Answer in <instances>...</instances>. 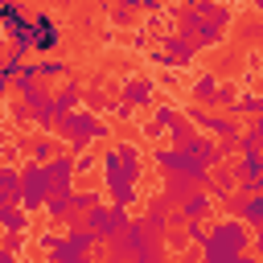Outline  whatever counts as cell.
<instances>
[{"label":"cell","instance_id":"obj_39","mask_svg":"<svg viewBox=\"0 0 263 263\" xmlns=\"http://www.w3.org/2000/svg\"><path fill=\"white\" fill-rule=\"evenodd\" d=\"M255 251H259V255H263V226H259V230H255Z\"/></svg>","mask_w":263,"mask_h":263},{"label":"cell","instance_id":"obj_29","mask_svg":"<svg viewBox=\"0 0 263 263\" xmlns=\"http://www.w3.org/2000/svg\"><path fill=\"white\" fill-rule=\"evenodd\" d=\"M8 119H12V123H33V111H29L21 99H12V103H8Z\"/></svg>","mask_w":263,"mask_h":263},{"label":"cell","instance_id":"obj_18","mask_svg":"<svg viewBox=\"0 0 263 263\" xmlns=\"http://www.w3.org/2000/svg\"><path fill=\"white\" fill-rule=\"evenodd\" d=\"M210 210H214V197H210V189H197L185 205H181V214H185V226L189 222H205L210 218Z\"/></svg>","mask_w":263,"mask_h":263},{"label":"cell","instance_id":"obj_14","mask_svg":"<svg viewBox=\"0 0 263 263\" xmlns=\"http://www.w3.org/2000/svg\"><path fill=\"white\" fill-rule=\"evenodd\" d=\"M144 222H148V230H152V234H168V226H173V205H168L164 197H148Z\"/></svg>","mask_w":263,"mask_h":263},{"label":"cell","instance_id":"obj_28","mask_svg":"<svg viewBox=\"0 0 263 263\" xmlns=\"http://www.w3.org/2000/svg\"><path fill=\"white\" fill-rule=\"evenodd\" d=\"M82 103H86V111H90V115H103V111H111V103H115V99H107L99 86H86V99H82Z\"/></svg>","mask_w":263,"mask_h":263},{"label":"cell","instance_id":"obj_6","mask_svg":"<svg viewBox=\"0 0 263 263\" xmlns=\"http://www.w3.org/2000/svg\"><path fill=\"white\" fill-rule=\"evenodd\" d=\"M132 222H136V218H132V210H119V205H111V201L95 205V210L82 218V226H86V230H95V238H99V242L119 238V234H123Z\"/></svg>","mask_w":263,"mask_h":263},{"label":"cell","instance_id":"obj_1","mask_svg":"<svg viewBox=\"0 0 263 263\" xmlns=\"http://www.w3.org/2000/svg\"><path fill=\"white\" fill-rule=\"evenodd\" d=\"M140 173H144V152H140V144H132V140H115V144L103 152V185H107L111 205L132 210V205L140 201V193H136Z\"/></svg>","mask_w":263,"mask_h":263},{"label":"cell","instance_id":"obj_5","mask_svg":"<svg viewBox=\"0 0 263 263\" xmlns=\"http://www.w3.org/2000/svg\"><path fill=\"white\" fill-rule=\"evenodd\" d=\"M53 197V185H49V173H45V164H37V160H25L21 164V210L25 214H45V201Z\"/></svg>","mask_w":263,"mask_h":263},{"label":"cell","instance_id":"obj_31","mask_svg":"<svg viewBox=\"0 0 263 263\" xmlns=\"http://www.w3.org/2000/svg\"><path fill=\"white\" fill-rule=\"evenodd\" d=\"M148 62H152V66H164V70H181V66H177V58H173L168 49H152V53H148Z\"/></svg>","mask_w":263,"mask_h":263},{"label":"cell","instance_id":"obj_22","mask_svg":"<svg viewBox=\"0 0 263 263\" xmlns=\"http://www.w3.org/2000/svg\"><path fill=\"white\" fill-rule=\"evenodd\" d=\"M238 181H263V152H242L238 160H230Z\"/></svg>","mask_w":263,"mask_h":263},{"label":"cell","instance_id":"obj_21","mask_svg":"<svg viewBox=\"0 0 263 263\" xmlns=\"http://www.w3.org/2000/svg\"><path fill=\"white\" fill-rule=\"evenodd\" d=\"M29 222H33V214H25L21 205H0V226H4V234H25Z\"/></svg>","mask_w":263,"mask_h":263},{"label":"cell","instance_id":"obj_19","mask_svg":"<svg viewBox=\"0 0 263 263\" xmlns=\"http://www.w3.org/2000/svg\"><path fill=\"white\" fill-rule=\"evenodd\" d=\"M37 74H41V82H70V62L66 58H37Z\"/></svg>","mask_w":263,"mask_h":263},{"label":"cell","instance_id":"obj_13","mask_svg":"<svg viewBox=\"0 0 263 263\" xmlns=\"http://www.w3.org/2000/svg\"><path fill=\"white\" fill-rule=\"evenodd\" d=\"M156 41H160V49H168V53L177 58V66H181V70L197 62V49H193V41H189L185 33H156Z\"/></svg>","mask_w":263,"mask_h":263},{"label":"cell","instance_id":"obj_24","mask_svg":"<svg viewBox=\"0 0 263 263\" xmlns=\"http://www.w3.org/2000/svg\"><path fill=\"white\" fill-rule=\"evenodd\" d=\"M45 218H49L53 226H62V222L70 226V218H74V214H70V197H49V201H45Z\"/></svg>","mask_w":263,"mask_h":263},{"label":"cell","instance_id":"obj_25","mask_svg":"<svg viewBox=\"0 0 263 263\" xmlns=\"http://www.w3.org/2000/svg\"><path fill=\"white\" fill-rule=\"evenodd\" d=\"M177 119H181V107H177V103H168V99L152 111V123H156V127H164V136H168V127H173Z\"/></svg>","mask_w":263,"mask_h":263},{"label":"cell","instance_id":"obj_15","mask_svg":"<svg viewBox=\"0 0 263 263\" xmlns=\"http://www.w3.org/2000/svg\"><path fill=\"white\" fill-rule=\"evenodd\" d=\"M234 185H238L234 164H222V168H214V177H210V197H214V201H226L230 193H238Z\"/></svg>","mask_w":263,"mask_h":263},{"label":"cell","instance_id":"obj_12","mask_svg":"<svg viewBox=\"0 0 263 263\" xmlns=\"http://www.w3.org/2000/svg\"><path fill=\"white\" fill-rule=\"evenodd\" d=\"M0 29H4L8 41H16V37L33 33V16H25V8H21L16 0H4V4H0Z\"/></svg>","mask_w":263,"mask_h":263},{"label":"cell","instance_id":"obj_41","mask_svg":"<svg viewBox=\"0 0 263 263\" xmlns=\"http://www.w3.org/2000/svg\"><path fill=\"white\" fill-rule=\"evenodd\" d=\"M0 263H16V255L12 251H0Z\"/></svg>","mask_w":263,"mask_h":263},{"label":"cell","instance_id":"obj_40","mask_svg":"<svg viewBox=\"0 0 263 263\" xmlns=\"http://www.w3.org/2000/svg\"><path fill=\"white\" fill-rule=\"evenodd\" d=\"M234 263H263V259H259V255H238Z\"/></svg>","mask_w":263,"mask_h":263},{"label":"cell","instance_id":"obj_34","mask_svg":"<svg viewBox=\"0 0 263 263\" xmlns=\"http://www.w3.org/2000/svg\"><path fill=\"white\" fill-rule=\"evenodd\" d=\"M111 115H119V119H132V115H136V107H127L123 99H115V103H111Z\"/></svg>","mask_w":263,"mask_h":263},{"label":"cell","instance_id":"obj_32","mask_svg":"<svg viewBox=\"0 0 263 263\" xmlns=\"http://www.w3.org/2000/svg\"><path fill=\"white\" fill-rule=\"evenodd\" d=\"M242 205H247V197H242V193H230V197L222 201V210H226V218H242Z\"/></svg>","mask_w":263,"mask_h":263},{"label":"cell","instance_id":"obj_33","mask_svg":"<svg viewBox=\"0 0 263 263\" xmlns=\"http://www.w3.org/2000/svg\"><path fill=\"white\" fill-rule=\"evenodd\" d=\"M164 242H168V247H173V251H181V247H193V242H189V234H185V230H168V234H164Z\"/></svg>","mask_w":263,"mask_h":263},{"label":"cell","instance_id":"obj_30","mask_svg":"<svg viewBox=\"0 0 263 263\" xmlns=\"http://www.w3.org/2000/svg\"><path fill=\"white\" fill-rule=\"evenodd\" d=\"M74 168H78V173H95V168H103V156L82 152V156H74Z\"/></svg>","mask_w":263,"mask_h":263},{"label":"cell","instance_id":"obj_7","mask_svg":"<svg viewBox=\"0 0 263 263\" xmlns=\"http://www.w3.org/2000/svg\"><path fill=\"white\" fill-rule=\"evenodd\" d=\"M95 247H99L95 230H86V226H66L62 247H58L53 255H45V263H82V259H90Z\"/></svg>","mask_w":263,"mask_h":263},{"label":"cell","instance_id":"obj_11","mask_svg":"<svg viewBox=\"0 0 263 263\" xmlns=\"http://www.w3.org/2000/svg\"><path fill=\"white\" fill-rule=\"evenodd\" d=\"M119 99H123L127 107H136V111H140V107H152V111L160 107V99H156V82H152V78H127L123 90H119Z\"/></svg>","mask_w":263,"mask_h":263},{"label":"cell","instance_id":"obj_38","mask_svg":"<svg viewBox=\"0 0 263 263\" xmlns=\"http://www.w3.org/2000/svg\"><path fill=\"white\" fill-rule=\"evenodd\" d=\"M132 49H148V37H144V29H140V33H132Z\"/></svg>","mask_w":263,"mask_h":263},{"label":"cell","instance_id":"obj_36","mask_svg":"<svg viewBox=\"0 0 263 263\" xmlns=\"http://www.w3.org/2000/svg\"><path fill=\"white\" fill-rule=\"evenodd\" d=\"M140 132H144V136H148V140H160V136H164V127H156V123H152V119H148V123H144V127H140Z\"/></svg>","mask_w":263,"mask_h":263},{"label":"cell","instance_id":"obj_43","mask_svg":"<svg viewBox=\"0 0 263 263\" xmlns=\"http://www.w3.org/2000/svg\"><path fill=\"white\" fill-rule=\"evenodd\" d=\"M82 263H90V259H82Z\"/></svg>","mask_w":263,"mask_h":263},{"label":"cell","instance_id":"obj_3","mask_svg":"<svg viewBox=\"0 0 263 263\" xmlns=\"http://www.w3.org/2000/svg\"><path fill=\"white\" fill-rule=\"evenodd\" d=\"M152 164H156L164 177H185V181H197L201 189H210V177H214L210 168H201L189 152H181V148H173V144H168V148H164V144L152 148Z\"/></svg>","mask_w":263,"mask_h":263},{"label":"cell","instance_id":"obj_23","mask_svg":"<svg viewBox=\"0 0 263 263\" xmlns=\"http://www.w3.org/2000/svg\"><path fill=\"white\" fill-rule=\"evenodd\" d=\"M53 156H62V152H58V144H53V136H37V140L29 144V160H37V164H49Z\"/></svg>","mask_w":263,"mask_h":263},{"label":"cell","instance_id":"obj_8","mask_svg":"<svg viewBox=\"0 0 263 263\" xmlns=\"http://www.w3.org/2000/svg\"><path fill=\"white\" fill-rule=\"evenodd\" d=\"M33 37H37V53L33 58H53V49L62 45L66 29L58 25L53 12H33Z\"/></svg>","mask_w":263,"mask_h":263},{"label":"cell","instance_id":"obj_35","mask_svg":"<svg viewBox=\"0 0 263 263\" xmlns=\"http://www.w3.org/2000/svg\"><path fill=\"white\" fill-rule=\"evenodd\" d=\"M21 247H25V234H4V251H12V255H16Z\"/></svg>","mask_w":263,"mask_h":263},{"label":"cell","instance_id":"obj_17","mask_svg":"<svg viewBox=\"0 0 263 263\" xmlns=\"http://www.w3.org/2000/svg\"><path fill=\"white\" fill-rule=\"evenodd\" d=\"M201 21H210V25H218V29H230V21H234V12L226 8V4H210V0H193L189 4Z\"/></svg>","mask_w":263,"mask_h":263},{"label":"cell","instance_id":"obj_2","mask_svg":"<svg viewBox=\"0 0 263 263\" xmlns=\"http://www.w3.org/2000/svg\"><path fill=\"white\" fill-rule=\"evenodd\" d=\"M58 136L66 140V152H70V156H82V152H90L95 140H107V136H111V123H107L103 115H90V111L82 107V111H74V115L62 119Z\"/></svg>","mask_w":263,"mask_h":263},{"label":"cell","instance_id":"obj_9","mask_svg":"<svg viewBox=\"0 0 263 263\" xmlns=\"http://www.w3.org/2000/svg\"><path fill=\"white\" fill-rule=\"evenodd\" d=\"M45 173H49L53 197H74V193H78V189H74V177H78V168H74V156H70V152L53 156V160L45 164Z\"/></svg>","mask_w":263,"mask_h":263},{"label":"cell","instance_id":"obj_4","mask_svg":"<svg viewBox=\"0 0 263 263\" xmlns=\"http://www.w3.org/2000/svg\"><path fill=\"white\" fill-rule=\"evenodd\" d=\"M205 247H214V251L238 259V255H251V247H255V230H251L247 222H238V218H222V222L210 226V242H205Z\"/></svg>","mask_w":263,"mask_h":263},{"label":"cell","instance_id":"obj_42","mask_svg":"<svg viewBox=\"0 0 263 263\" xmlns=\"http://www.w3.org/2000/svg\"><path fill=\"white\" fill-rule=\"evenodd\" d=\"M103 263H127V259H115V255H107V259H103Z\"/></svg>","mask_w":263,"mask_h":263},{"label":"cell","instance_id":"obj_16","mask_svg":"<svg viewBox=\"0 0 263 263\" xmlns=\"http://www.w3.org/2000/svg\"><path fill=\"white\" fill-rule=\"evenodd\" d=\"M197 189H201L197 181H185V177H164V189H160V197H164L168 205H185V201H189Z\"/></svg>","mask_w":263,"mask_h":263},{"label":"cell","instance_id":"obj_10","mask_svg":"<svg viewBox=\"0 0 263 263\" xmlns=\"http://www.w3.org/2000/svg\"><path fill=\"white\" fill-rule=\"evenodd\" d=\"M181 152H189V156H193L201 168H210V173L226 164V156H222V144H218L214 136H201V132H197V136H193V140H189Z\"/></svg>","mask_w":263,"mask_h":263},{"label":"cell","instance_id":"obj_27","mask_svg":"<svg viewBox=\"0 0 263 263\" xmlns=\"http://www.w3.org/2000/svg\"><path fill=\"white\" fill-rule=\"evenodd\" d=\"M193 136H197V127H193V123H189L185 115H181V119H177V123L168 127V140H173V148H185V144H189Z\"/></svg>","mask_w":263,"mask_h":263},{"label":"cell","instance_id":"obj_20","mask_svg":"<svg viewBox=\"0 0 263 263\" xmlns=\"http://www.w3.org/2000/svg\"><path fill=\"white\" fill-rule=\"evenodd\" d=\"M218 86H222V82H218L214 74H197V78L189 82V95L197 99V107H205V111H210V107H214V95H218Z\"/></svg>","mask_w":263,"mask_h":263},{"label":"cell","instance_id":"obj_26","mask_svg":"<svg viewBox=\"0 0 263 263\" xmlns=\"http://www.w3.org/2000/svg\"><path fill=\"white\" fill-rule=\"evenodd\" d=\"M242 152H263V115L247 123V132H242Z\"/></svg>","mask_w":263,"mask_h":263},{"label":"cell","instance_id":"obj_37","mask_svg":"<svg viewBox=\"0 0 263 263\" xmlns=\"http://www.w3.org/2000/svg\"><path fill=\"white\" fill-rule=\"evenodd\" d=\"M111 16H115V21H119V25H127V21H132V8H127V4H123V8H115V12H111Z\"/></svg>","mask_w":263,"mask_h":263}]
</instances>
